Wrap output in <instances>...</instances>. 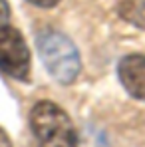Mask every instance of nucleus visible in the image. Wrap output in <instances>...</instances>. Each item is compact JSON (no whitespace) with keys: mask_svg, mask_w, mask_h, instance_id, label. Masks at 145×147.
<instances>
[{"mask_svg":"<svg viewBox=\"0 0 145 147\" xmlns=\"http://www.w3.org/2000/svg\"><path fill=\"white\" fill-rule=\"evenodd\" d=\"M36 48L46 72L58 84L70 86L78 80L82 72V60L76 44L64 32L56 28H40L36 34Z\"/></svg>","mask_w":145,"mask_h":147,"instance_id":"f257e3e1","label":"nucleus"},{"mask_svg":"<svg viewBox=\"0 0 145 147\" xmlns=\"http://www.w3.org/2000/svg\"><path fill=\"white\" fill-rule=\"evenodd\" d=\"M30 125L40 147H78L70 115L54 101H38L30 111Z\"/></svg>","mask_w":145,"mask_h":147,"instance_id":"f03ea898","label":"nucleus"},{"mask_svg":"<svg viewBox=\"0 0 145 147\" xmlns=\"http://www.w3.org/2000/svg\"><path fill=\"white\" fill-rule=\"evenodd\" d=\"M0 70L14 78V80H28L30 76V50L24 36L12 28H0Z\"/></svg>","mask_w":145,"mask_h":147,"instance_id":"7ed1b4c3","label":"nucleus"},{"mask_svg":"<svg viewBox=\"0 0 145 147\" xmlns=\"http://www.w3.org/2000/svg\"><path fill=\"white\" fill-rule=\"evenodd\" d=\"M121 86L131 98L145 101V56L143 54H129L121 58L117 66Z\"/></svg>","mask_w":145,"mask_h":147,"instance_id":"20e7f679","label":"nucleus"},{"mask_svg":"<svg viewBox=\"0 0 145 147\" xmlns=\"http://www.w3.org/2000/svg\"><path fill=\"white\" fill-rule=\"evenodd\" d=\"M119 16L125 22L145 30V0H121Z\"/></svg>","mask_w":145,"mask_h":147,"instance_id":"39448f33","label":"nucleus"},{"mask_svg":"<svg viewBox=\"0 0 145 147\" xmlns=\"http://www.w3.org/2000/svg\"><path fill=\"white\" fill-rule=\"evenodd\" d=\"M8 18H10V6H8L6 0H0V28L6 26Z\"/></svg>","mask_w":145,"mask_h":147,"instance_id":"423d86ee","label":"nucleus"},{"mask_svg":"<svg viewBox=\"0 0 145 147\" xmlns=\"http://www.w3.org/2000/svg\"><path fill=\"white\" fill-rule=\"evenodd\" d=\"M28 2L38 6V8H54V6L60 4V0H28Z\"/></svg>","mask_w":145,"mask_h":147,"instance_id":"0eeeda50","label":"nucleus"},{"mask_svg":"<svg viewBox=\"0 0 145 147\" xmlns=\"http://www.w3.org/2000/svg\"><path fill=\"white\" fill-rule=\"evenodd\" d=\"M0 147H12V141H10V137L6 135V131L0 127Z\"/></svg>","mask_w":145,"mask_h":147,"instance_id":"6e6552de","label":"nucleus"}]
</instances>
